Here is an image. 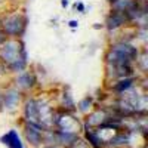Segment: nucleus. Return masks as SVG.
<instances>
[{
	"instance_id": "1",
	"label": "nucleus",
	"mask_w": 148,
	"mask_h": 148,
	"mask_svg": "<svg viewBox=\"0 0 148 148\" xmlns=\"http://www.w3.org/2000/svg\"><path fill=\"white\" fill-rule=\"evenodd\" d=\"M55 110L53 98L46 93L34 92L25 95L19 108V119L24 121L39 123L43 129L52 127V113Z\"/></svg>"
},
{
	"instance_id": "2",
	"label": "nucleus",
	"mask_w": 148,
	"mask_h": 148,
	"mask_svg": "<svg viewBox=\"0 0 148 148\" xmlns=\"http://www.w3.org/2000/svg\"><path fill=\"white\" fill-rule=\"evenodd\" d=\"M0 65L8 76H14L30 67V53L24 39H6L0 45Z\"/></svg>"
},
{
	"instance_id": "3",
	"label": "nucleus",
	"mask_w": 148,
	"mask_h": 148,
	"mask_svg": "<svg viewBox=\"0 0 148 148\" xmlns=\"http://www.w3.org/2000/svg\"><path fill=\"white\" fill-rule=\"evenodd\" d=\"M141 49L142 47L138 43L114 39L107 45L104 52V65H135Z\"/></svg>"
},
{
	"instance_id": "4",
	"label": "nucleus",
	"mask_w": 148,
	"mask_h": 148,
	"mask_svg": "<svg viewBox=\"0 0 148 148\" xmlns=\"http://www.w3.org/2000/svg\"><path fill=\"white\" fill-rule=\"evenodd\" d=\"M30 16L25 10L14 9L8 12H0V30L6 39H24L28 31Z\"/></svg>"
},
{
	"instance_id": "5",
	"label": "nucleus",
	"mask_w": 148,
	"mask_h": 148,
	"mask_svg": "<svg viewBox=\"0 0 148 148\" xmlns=\"http://www.w3.org/2000/svg\"><path fill=\"white\" fill-rule=\"evenodd\" d=\"M22 92H19L14 84L8 83H0V105H2V113L6 114H16L19 113V108L24 99Z\"/></svg>"
},
{
	"instance_id": "6",
	"label": "nucleus",
	"mask_w": 148,
	"mask_h": 148,
	"mask_svg": "<svg viewBox=\"0 0 148 148\" xmlns=\"http://www.w3.org/2000/svg\"><path fill=\"white\" fill-rule=\"evenodd\" d=\"M10 84H14L15 88L22 92L24 95H30L34 92H39L40 90V79L37 76V73L33 67H28L27 70H24L18 74H14V76L9 77Z\"/></svg>"
},
{
	"instance_id": "7",
	"label": "nucleus",
	"mask_w": 148,
	"mask_h": 148,
	"mask_svg": "<svg viewBox=\"0 0 148 148\" xmlns=\"http://www.w3.org/2000/svg\"><path fill=\"white\" fill-rule=\"evenodd\" d=\"M52 127L55 130L82 133V117L77 113H70L55 107L52 113Z\"/></svg>"
},
{
	"instance_id": "8",
	"label": "nucleus",
	"mask_w": 148,
	"mask_h": 148,
	"mask_svg": "<svg viewBox=\"0 0 148 148\" xmlns=\"http://www.w3.org/2000/svg\"><path fill=\"white\" fill-rule=\"evenodd\" d=\"M18 126H19V132L22 141L25 144V147L28 148H40L43 144V126H40L39 123H33V121H24V120H18Z\"/></svg>"
},
{
	"instance_id": "9",
	"label": "nucleus",
	"mask_w": 148,
	"mask_h": 148,
	"mask_svg": "<svg viewBox=\"0 0 148 148\" xmlns=\"http://www.w3.org/2000/svg\"><path fill=\"white\" fill-rule=\"evenodd\" d=\"M102 25L107 30V33H110V34H116L126 27H132L127 21V16L123 14V12L116 10V9H110L107 12Z\"/></svg>"
},
{
	"instance_id": "10",
	"label": "nucleus",
	"mask_w": 148,
	"mask_h": 148,
	"mask_svg": "<svg viewBox=\"0 0 148 148\" xmlns=\"http://www.w3.org/2000/svg\"><path fill=\"white\" fill-rule=\"evenodd\" d=\"M139 82V76H129V77H121L113 82H105V89L108 90V93L111 96H120L123 93H126L129 90H132L133 88L138 86Z\"/></svg>"
},
{
	"instance_id": "11",
	"label": "nucleus",
	"mask_w": 148,
	"mask_h": 148,
	"mask_svg": "<svg viewBox=\"0 0 148 148\" xmlns=\"http://www.w3.org/2000/svg\"><path fill=\"white\" fill-rule=\"evenodd\" d=\"M55 107L70 113H76V98H74L70 86H61L59 92L55 96Z\"/></svg>"
},
{
	"instance_id": "12",
	"label": "nucleus",
	"mask_w": 148,
	"mask_h": 148,
	"mask_svg": "<svg viewBox=\"0 0 148 148\" xmlns=\"http://www.w3.org/2000/svg\"><path fill=\"white\" fill-rule=\"evenodd\" d=\"M105 68V82H113L121 77L136 76L135 65H104Z\"/></svg>"
},
{
	"instance_id": "13",
	"label": "nucleus",
	"mask_w": 148,
	"mask_h": 148,
	"mask_svg": "<svg viewBox=\"0 0 148 148\" xmlns=\"http://www.w3.org/2000/svg\"><path fill=\"white\" fill-rule=\"evenodd\" d=\"M0 144L6 148H27L18 127H10L0 135Z\"/></svg>"
},
{
	"instance_id": "14",
	"label": "nucleus",
	"mask_w": 148,
	"mask_h": 148,
	"mask_svg": "<svg viewBox=\"0 0 148 148\" xmlns=\"http://www.w3.org/2000/svg\"><path fill=\"white\" fill-rule=\"evenodd\" d=\"M56 133V141L58 144L62 147V148H73L76 145L80 138H82V133L79 132H65V130H55Z\"/></svg>"
},
{
	"instance_id": "15",
	"label": "nucleus",
	"mask_w": 148,
	"mask_h": 148,
	"mask_svg": "<svg viewBox=\"0 0 148 148\" xmlns=\"http://www.w3.org/2000/svg\"><path fill=\"white\" fill-rule=\"evenodd\" d=\"M82 139L89 148H105V142L98 133L96 129H84L82 130Z\"/></svg>"
},
{
	"instance_id": "16",
	"label": "nucleus",
	"mask_w": 148,
	"mask_h": 148,
	"mask_svg": "<svg viewBox=\"0 0 148 148\" xmlns=\"http://www.w3.org/2000/svg\"><path fill=\"white\" fill-rule=\"evenodd\" d=\"M95 105H96V101H95V95H92V93H86V95H83L79 101H76V113L80 116V117H83V116H86L88 113H90V111L95 108Z\"/></svg>"
},
{
	"instance_id": "17",
	"label": "nucleus",
	"mask_w": 148,
	"mask_h": 148,
	"mask_svg": "<svg viewBox=\"0 0 148 148\" xmlns=\"http://www.w3.org/2000/svg\"><path fill=\"white\" fill-rule=\"evenodd\" d=\"M73 10L74 12H79V14H84L86 12V5L80 0H76V2L73 3Z\"/></svg>"
},
{
	"instance_id": "18",
	"label": "nucleus",
	"mask_w": 148,
	"mask_h": 148,
	"mask_svg": "<svg viewBox=\"0 0 148 148\" xmlns=\"http://www.w3.org/2000/svg\"><path fill=\"white\" fill-rule=\"evenodd\" d=\"M67 25H68V28H71V30H77V28H79V19H70Z\"/></svg>"
},
{
	"instance_id": "19",
	"label": "nucleus",
	"mask_w": 148,
	"mask_h": 148,
	"mask_svg": "<svg viewBox=\"0 0 148 148\" xmlns=\"http://www.w3.org/2000/svg\"><path fill=\"white\" fill-rule=\"evenodd\" d=\"M40 148H62L58 142H55V144H43Z\"/></svg>"
},
{
	"instance_id": "20",
	"label": "nucleus",
	"mask_w": 148,
	"mask_h": 148,
	"mask_svg": "<svg viewBox=\"0 0 148 148\" xmlns=\"http://www.w3.org/2000/svg\"><path fill=\"white\" fill-rule=\"evenodd\" d=\"M70 3H71V0H61V8H62V9H68Z\"/></svg>"
},
{
	"instance_id": "21",
	"label": "nucleus",
	"mask_w": 148,
	"mask_h": 148,
	"mask_svg": "<svg viewBox=\"0 0 148 148\" xmlns=\"http://www.w3.org/2000/svg\"><path fill=\"white\" fill-rule=\"evenodd\" d=\"M5 40H6V36H5V34L2 33V30H0V45H2V43H3Z\"/></svg>"
},
{
	"instance_id": "22",
	"label": "nucleus",
	"mask_w": 148,
	"mask_h": 148,
	"mask_svg": "<svg viewBox=\"0 0 148 148\" xmlns=\"http://www.w3.org/2000/svg\"><path fill=\"white\" fill-rule=\"evenodd\" d=\"M105 2H107V3H108V5H113V3H114V2H116V0H105Z\"/></svg>"
},
{
	"instance_id": "23",
	"label": "nucleus",
	"mask_w": 148,
	"mask_h": 148,
	"mask_svg": "<svg viewBox=\"0 0 148 148\" xmlns=\"http://www.w3.org/2000/svg\"><path fill=\"white\" fill-rule=\"evenodd\" d=\"M0 113H2V105H0Z\"/></svg>"
}]
</instances>
